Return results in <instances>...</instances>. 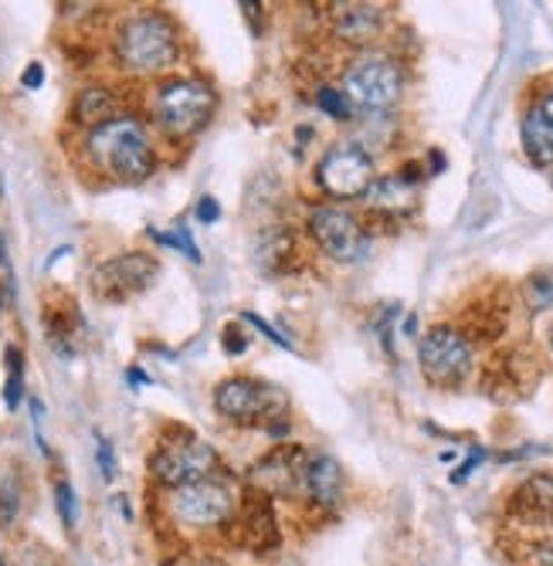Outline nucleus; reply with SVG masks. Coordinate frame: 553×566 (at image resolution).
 <instances>
[{
	"mask_svg": "<svg viewBox=\"0 0 553 566\" xmlns=\"http://www.w3.org/2000/svg\"><path fill=\"white\" fill-rule=\"evenodd\" d=\"M82 160L88 164V170L116 184H143L157 170V146L149 139L143 119H136L133 113H119L82 136Z\"/></svg>",
	"mask_w": 553,
	"mask_h": 566,
	"instance_id": "nucleus-1",
	"label": "nucleus"
},
{
	"mask_svg": "<svg viewBox=\"0 0 553 566\" xmlns=\"http://www.w3.org/2000/svg\"><path fill=\"white\" fill-rule=\"evenodd\" d=\"M113 55L129 75H160L180 59V31L164 11H136L119 21Z\"/></svg>",
	"mask_w": 553,
	"mask_h": 566,
	"instance_id": "nucleus-2",
	"label": "nucleus"
},
{
	"mask_svg": "<svg viewBox=\"0 0 553 566\" xmlns=\"http://www.w3.org/2000/svg\"><path fill=\"white\" fill-rule=\"evenodd\" d=\"M149 116H154V123L167 136L187 139L211 123L215 88L200 78H167L154 88V98H149Z\"/></svg>",
	"mask_w": 553,
	"mask_h": 566,
	"instance_id": "nucleus-3",
	"label": "nucleus"
},
{
	"mask_svg": "<svg viewBox=\"0 0 553 566\" xmlns=\"http://www.w3.org/2000/svg\"><path fill=\"white\" fill-rule=\"evenodd\" d=\"M238 505H241L238 489L221 472L200 482H190V485H180V489H170V499H167L170 520L184 530H218L238 516Z\"/></svg>",
	"mask_w": 553,
	"mask_h": 566,
	"instance_id": "nucleus-4",
	"label": "nucleus"
},
{
	"mask_svg": "<svg viewBox=\"0 0 553 566\" xmlns=\"http://www.w3.org/2000/svg\"><path fill=\"white\" fill-rule=\"evenodd\" d=\"M215 472H218V451L187 431H180L177 438H164L157 451L149 454V475L164 489H180Z\"/></svg>",
	"mask_w": 553,
	"mask_h": 566,
	"instance_id": "nucleus-5",
	"label": "nucleus"
},
{
	"mask_svg": "<svg viewBox=\"0 0 553 566\" xmlns=\"http://www.w3.org/2000/svg\"><path fill=\"white\" fill-rule=\"evenodd\" d=\"M215 407L218 415L234 421V424H269L272 421H285L289 415V397L262 380L251 377H231L225 384H218L215 390Z\"/></svg>",
	"mask_w": 553,
	"mask_h": 566,
	"instance_id": "nucleus-6",
	"label": "nucleus"
},
{
	"mask_svg": "<svg viewBox=\"0 0 553 566\" xmlns=\"http://www.w3.org/2000/svg\"><path fill=\"white\" fill-rule=\"evenodd\" d=\"M340 92L354 109L364 113H384L405 92V75H400L397 62L384 55H364L349 62V69L340 78Z\"/></svg>",
	"mask_w": 553,
	"mask_h": 566,
	"instance_id": "nucleus-7",
	"label": "nucleus"
},
{
	"mask_svg": "<svg viewBox=\"0 0 553 566\" xmlns=\"http://www.w3.org/2000/svg\"><path fill=\"white\" fill-rule=\"evenodd\" d=\"M377 180L371 153L361 143H336L323 153V160L316 167V184L340 200H354L371 190Z\"/></svg>",
	"mask_w": 553,
	"mask_h": 566,
	"instance_id": "nucleus-8",
	"label": "nucleus"
},
{
	"mask_svg": "<svg viewBox=\"0 0 553 566\" xmlns=\"http://www.w3.org/2000/svg\"><path fill=\"white\" fill-rule=\"evenodd\" d=\"M418 359H421V374L435 387L451 390L472 374V346L459 329H451V326H435L431 333H425V339L418 346Z\"/></svg>",
	"mask_w": 553,
	"mask_h": 566,
	"instance_id": "nucleus-9",
	"label": "nucleus"
},
{
	"mask_svg": "<svg viewBox=\"0 0 553 566\" xmlns=\"http://www.w3.org/2000/svg\"><path fill=\"white\" fill-rule=\"evenodd\" d=\"M310 451L299 444H279L269 451L262 461H255V469L248 472V482L255 485L265 499H285V495H303L306 485V465Z\"/></svg>",
	"mask_w": 553,
	"mask_h": 566,
	"instance_id": "nucleus-10",
	"label": "nucleus"
},
{
	"mask_svg": "<svg viewBox=\"0 0 553 566\" xmlns=\"http://www.w3.org/2000/svg\"><path fill=\"white\" fill-rule=\"evenodd\" d=\"M154 279H157V262L143 251H126L92 272V289L106 302H126L143 289H149Z\"/></svg>",
	"mask_w": 553,
	"mask_h": 566,
	"instance_id": "nucleus-11",
	"label": "nucleus"
},
{
	"mask_svg": "<svg viewBox=\"0 0 553 566\" xmlns=\"http://www.w3.org/2000/svg\"><path fill=\"white\" fill-rule=\"evenodd\" d=\"M310 234L336 262H357L367 254L364 224L343 208H316L310 214Z\"/></svg>",
	"mask_w": 553,
	"mask_h": 566,
	"instance_id": "nucleus-12",
	"label": "nucleus"
},
{
	"mask_svg": "<svg viewBox=\"0 0 553 566\" xmlns=\"http://www.w3.org/2000/svg\"><path fill=\"white\" fill-rule=\"evenodd\" d=\"M303 495L313 499L320 509L340 505V499H343V469L336 465V458H330V454H313L310 458Z\"/></svg>",
	"mask_w": 553,
	"mask_h": 566,
	"instance_id": "nucleus-13",
	"label": "nucleus"
},
{
	"mask_svg": "<svg viewBox=\"0 0 553 566\" xmlns=\"http://www.w3.org/2000/svg\"><path fill=\"white\" fill-rule=\"evenodd\" d=\"M113 116H119V98H116V92L106 88V85H85V88L75 95L72 113H69V119H72L75 126H82L85 133L95 129V126H103V123H109Z\"/></svg>",
	"mask_w": 553,
	"mask_h": 566,
	"instance_id": "nucleus-14",
	"label": "nucleus"
},
{
	"mask_svg": "<svg viewBox=\"0 0 553 566\" xmlns=\"http://www.w3.org/2000/svg\"><path fill=\"white\" fill-rule=\"evenodd\" d=\"M364 197H367V208L371 211H380V214H408V211H415V203H418L415 184L405 180L400 174L377 177Z\"/></svg>",
	"mask_w": 553,
	"mask_h": 566,
	"instance_id": "nucleus-15",
	"label": "nucleus"
},
{
	"mask_svg": "<svg viewBox=\"0 0 553 566\" xmlns=\"http://www.w3.org/2000/svg\"><path fill=\"white\" fill-rule=\"evenodd\" d=\"M336 38L346 44H367L380 34L384 28V11L374 4H343L336 8Z\"/></svg>",
	"mask_w": 553,
	"mask_h": 566,
	"instance_id": "nucleus-16",
	"label": "nucleus"
},
{
	"mask_svg": "<svg viewBox=\"0 0 553 566\" xmlns=\"http://www.w3.org/2000/svg\"><path fill=\"white\" fill-rule=\"evenodd\" d=\"M513 512L530 523H553V475H533L513 492Z\"/></svg>",
	"mask_w": 553,
	"mask_h": 566,
	"instance_id": "nucleus-17",
	"label": "nucleus"
},
{
	"mask_svg": "<svg viewBox=\"0 0 553 566\" xmlns=\"http://www.w3.org/2000/svg\"><path fill=\"white\" fill-rule=\"evenodd\" d=\"M520 136H523L526 157H530L536 167H553V123H550L536 106H530V109L523 113Z\"/></svg>",
	"mask_w": 553,
	"mask_h": 566,
	"instance_id": "nucleus-18",
	"label": "nucleus"
},
{
	"mask_svg": "<svg viewBox=\"0 0 553 566\" xmlns=\"http://www.w3.org/2000/svg\"><path fill=\"white\" fill-rule=\"evenodd\" d=\"M4 359H8L4 403H8V410H18V407H21V400H24V356H21V349H18V346H11Z\"/></svg>",
	"mask_w": 553,
	"mask_h": 566,
	"instance_id": "nucleus-19",
	"label": "nucleus"
},
{
	"mask_svg": "<svg viewBox=\"0 0 553 566\" xmlns=\"http://www.w3.org/2000/svg\"><path fill=\"white\" fill-rule=\"evenodd\" d=\"M316 106H320L330 119H349V116H354V106H349L346 95H343L340 88H333V85H323V88L316 92Z\"/></svg>",
	"mask_w": 553,
	"mask_h": 566,
	"instance_id": "nucleus-20",
	"label": "nucleus"
},
{
	"mask_svg": "<svg viewBox=\"0 0 553 566\" xmlns=\"http://www.w3.org/2000/svg\"><path fill=\"white\" fill-rule=\"evenodd\" d=\"M55 505H59L62 526L65 530H75L79 526V495H75V489L65 479L55 482Z\"/></svg>",
	"mask_w": 553,
	"mask_h": 566,
	"instance_id": "nucleus-21",
	"label": "nucleus"
},
{
	"mask_svg": "<svg viewBox=\"0 0 553 566\" xmlns=\"http://www.w3.org/2000/svg\"><path fill=\"white\" fill-rule=\"evenodd\" d=\"M526 298L533 308H553V272L533 275L526 282Z\"/></svg>",
	"mask_w": 553,
	"mask_h": 566,
	"instance_id": "nucleus-22",
	"label": "nucleus"
},
{
	"mask_svg": "<svg viewBox=\"0 0 553 566\" xmlns=\"http://www.w3.org/2000/svg\"><path fill=\"white\" fill-rule=\"evenodd\" d=\"M18 509H21L18 479H8L4 489H0V516H4V523H14L18 520Z\"/></svg>",
	"mask_w": 553,
	"mask_h": 566,
	"instance_id": "nucleus-23",
	"label": "nucleus"
},
{
	"mask_svg": "<svg viewBox=\"0 0 553 566\" xmlns=\"http://www.w3.org/2000/svg\"><path fill=\"white\" fill-rule=\"evenodd\" d=\"M95 461H98V472H103L106 482H113L119 475V465H116V451L106 438H98L95 441Z\"/></svg>",
	"mask_w": 553,
	"mask_h": 566,
	"instance_id": "nucleus-24",
	"label": "nucleus"
},
{
	"mask_svg": "<svg viewBox=\"0 0 553 566\" xmlns=\"http://www.w3.org/2000/svg\"><path fill=\"white\" fill-rule=\"evenodd\" d=\"M149 234H154L160 244H170V248H184V254H187V259L190 262H200V251H197V244L190 241V234L184 231V228H177L174 234H160V231H149Z\"/></svg>",
	"mask_w": 553,
	"mask_h": 566,
	"instance_id": "nucleus-25",
	"label": "nucleus"
},
{
	"mask_svg": "<svg viewBox=\"0 0 553 566\" xmlns=\"http://www.w3.org/2000/svg\"><path fill=\"white\" fill-rule=\"evenodd\" d=\"M221 218V208H218V200L215 197H200L197 203V221H205V224H215Z\"/></svg>",
	"mask_w": 553,
	"mask_h": 566,
	"instance_id": "nucleus-26",
	"label": "nucleus"
},
{
	"mask_svg": "<svg viewBox=\"0 0 553 566\" xmlns=\"http://www.w3.org/2000/svg\"><path fill=\"white\" fill-rule=\"evenodd\" d=\"M244 323H251L255 329H262V336H269L272 343H279V346H289V339H285V336H279V333H275V329H272V326H269L262 316H255V313H244Z\"/></svg>",
	"mask_w": 553,
	"mask_h": 566,
	"instance_id": "nucleus-27",
	"label": "nucleus"
},
{
	"mask_svg": "<svg viewBox=\"0 0 553 566\" xmlns=\"http://www.w3.org/2000/svg\"><path fill=\"white\" fill-rule=\"evenodd\" d=\"M482 458H486V451H482V448H472L469 461H466V465H459V472H456V475H451V482H456V485H462V482H466V479L472 475V469L479 465V461H482Z\"/></svg>",
	"mask_w": 553,
	"mask_h": 566,
	"instance_id": "nucleus-28",
	"label": "nucleus"
},
{
	"mask_svg": "<svg viewBox=\"0 0 553 566\" xmlns=\"http://www.w3.org/2000/svg\"><path fill=\"white\" fill-rule=\"evenodd\" d=\"M21 85H24V88H41V85H44V65H41V62H31V65L24 69V75H21Z\"/></svg>",
	"mask_w": 553,
	"mask_h": 566,
	"instance_id": "nucleus-29",
	"label": "nucleus"
},
{
	"mask_svg": "<svg viewBox=\"0 0 553 566\" xmlns=\"http://www.w3.org/2000/svg\"><path fill=\"white\" fill-rule=\"evenodd\" d=\"M225 349H228V353H244V349H248V339H244L234 326H228V329H225Z\"/></svg>",
	"mask_w": 553,
	"mask_h": 566,
	"instance_id": "nucleus-30",
	"label": "nucleus"
},
{
	"mask_svg": "<svg viewBox=\"0 0 553 566\" xmlns=\"http://www.w3.org/2000/svg\"><path fill=\"white\" fill-rule=\"evenodd\" d=\"M533 566H553V539L533 546Z\"/></svg>",
	"mask_w": 553,
	"mask_h": 566,
	"instance_id": "nucleus-31",
	"label": "nucleus"
},
{
	"mask_svg": "<svg viewBox=\"0 0 553 566\" xmlns=\"http://www.w3.org/2000/svg\"><path fill=\"white\" fill-rule=\"evenodd\" d=\"M533 106H536V109H540V113H543V116L553 123V88H546V92H543V95L533 102Z\"/></svg>",
	"mask_w": 553,
	"mask_h": 566,
	"instance_id": "nucleus-32",
	"label": "nucleus"
},
{
	"mask_svg": "<svg viewBox=\"0 0 553 566\" xmlns=\"http://www.w3.org/2000/svg\"><path fill=\"white\" fill-rule=\"evenodd\" d=\"M546 336H550V349H553V326H550V333H546Z\"/></svg>",
	"mask_w": 553,
	"mask_h": 566,
	"instance_id": "nucleus-33",
	"label": "nucleus"
},
{
	"mask_svg": "<svg viewBox=\"0 0 553 566\" xmlns=\"http://www.w3.org/2000/svg\"><path fill=\"white\" fill-rule=\"evenodd\" d=\"M0 566H4V563H0Z\"/></svg>",
	"mask_w": 553,
	"mask_h": 566,
	"instance_id": "nucleus-34",
	"label": "nucleus"
}]
</instances>
